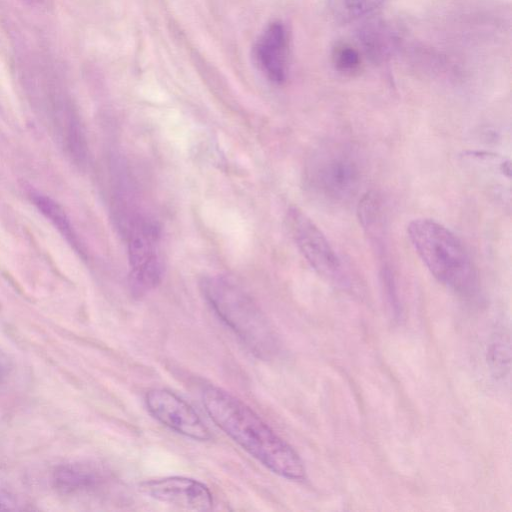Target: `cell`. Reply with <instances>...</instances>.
Segmentation results:
<instances>
[{
    "label": "cell",
    "mask_w": 512,
    "mask_h": 512,
    "mask_svg": "<svg viewBox=\"0 0 512 512\" xmlns=\"http://www.w3.org/2000/svg\"><path fill=\"white\" fill-rule=\"evenodd\" d=\"M56 487L65 493H72L93 486L98 481L95 471L81 465H68L55 472Z\"/></svg>",
    "instance_id": "7c38bea8"
},
{
    "label": "cell",
    "mask_w": 512,
    "mask_h": 512,
    "mask_svg": "<svg viewBox=\"0 0 512 512\" xmlns=\"http://www.w3.org/2000/svg\"><path fill=\"white\" fill-rule=\"evenodd\" d=\"M331 62L334 69L346 76L356 75L362 65L360 51L345 41H337L331 49Z\"/></svg>",
    "instance_id": "5bb4252c"
},
{
    "label": "cell",
    "mask_w": 512,
    "mask_h": 512,
    "mask_svg": "<svg viewBox=\"0 0 512 512\" xmlns=\"http://www.w3.org/2000/svg\"><path fill=\"white\" fill-rule=\"evenodd\" d=\"M286 225L308 264L326 279H339L340 260L320 228L295 206L290 207L286 213Z\"/></svg>",
    "instance_id": "8992f818"
},
{
    "label": "cell",
    "mask_w": 512,
    "mask_h": 512,
    "mask_svg": "<svg viewBox=\"0 0 512 512\" xmlns=\"http://www.w3.org/2000/svg\"><path fill=\"white\" fill-rule=\"evenodd\" d=\"M309 190L330 203L350 200L358 191L361 169L351 150L337 145L320 147L305 167Z\"/></svg>",
    "instance_id": "5b68a950"
},
{
    "label": "cell",
    "mask_w": 512,
    "mask_h": 512,
    "mask_svg": "<svg viewBox=\"0 0 512 512\" xmlns=\"http://www.w3.org/2000/svg\"><path fill=\"white\" fill-rule=\"evenodd\" d=\"M357 40L363 54L374 64L387 62L396 47L394 28L382 18H369L357 29Z\"/></svg>",
    "instance_id": "30bf717a"
},
{
    "label": "cell",
    "mask_w": 512,
    "mask_h": 512,
    "mask_svg": "<svg viewBox=\"0 0 512 512\" xmlns=\"http://www.w3.org/2000/svg\"><path fill=\"white\" fill-rule=\"evenodd\" d=\"M202 403L210 419L270 471L293 481L306 478L298 453L242 400L220 387L208 386L202 391Z\"/></svg>",
    "instance_id": "6da1fadb"
},
{
    "label": "cell",
    "mask_w": 512,
    "mask_h": 512,
    "mask_svg": "<svg viewBox=\"0 0 512 512\" xmlns=\"http://www.w3.org/2000/svg\"><path fill=\"white\" fill-rule=\"evenodd\" d=\"M31 199L42 213L50 219L65 238L78 250L82 251L79 241L64 211L50 198L39 193L31 194Z\"/></svg>",
    "instance_id": "4fadbf2b"
},
{
    "label": "cell",
    "mask_w": 512,
    "mask_h": 512,
    "mask_svg": "<svg viewBox=\"0 0 512 512\" xmlns=\"http://www.w3.org/2000/svg\"><path fill=\"white\" fill-rule=\"evenodd\" d=\"M385 0H327L328 16L338 24H348L374 13Z\"/></svg>",
    "instance_id": "8fae6325"
},
{
    "label": "cell",
    "mask_w": 512,
    "mask_h": 512,
    "mask_svg": "<svg viewBox=\"0 0 512 512\" xmlns=\"http://www.w3.org/2000/svg\"><path fill=\"white\" fill-rule=\"evenodd\" d=\"M407 233L421 261L437 281L463 295L475 291L474 266L452 231L433 219L419 218L409 223Z\"/></svg>",
    "instance_id": "3957f363"
},
{
    "label": "cell",
    "mask_w": 512,
    "mask_h": 512,
    "mask_svg": "<svg viewBox=\"0 0 512 512\" xmlns=\"http://www.w3.org/2000/svg\"><path fill=\"white\" fill-rule=\"evenodd\" d=\"M489 361L497 376H503L509 369L510 350L502 341H496L489 349Z\"/></svg>",
    "instance_id": "9a60e30c"
},
{
    "label": "cell",
    "mask_w": 512,
    "mask_h": 512,
    "mask_svg": "<svg viewBox=\"0 0 512 512\" xmlns=\"http://www.w3.org/2000/svg\"><path fill=\"white\" fill-rule=\"evenodd\" d=\"M202 294L216 315L258 358L269 359L278 349L276 334L251 295L233 278L213 274L200 281Z\"/></svg>",
    "instance_id": "7a4b0ae2"
},
{
    "label": "cell",
    "mask_w": 512,
    "mask_h": 512,
    "mask_svg": "<svg viewBox=\"0 0 512 512\" xmlns=\"http://www.w3.org/2000/svg\"><path fill=\"white\" fill-rule=\"evenodd\" d=\"M253 57L259 71L271 82L281 84L287 79L290 36L284 23L267 25L254 45Z\"/></svg>",
    "instance_id": "9c48e42d"
},
{
    "label": "cell",
    "mask_w": 512,
    "mask_h": 512,
    "mask_svg": "<svg viewBox=\"0 0 512 512\" xmlns=\"http://www.w3.org/2000/svg\"><path fill=\"white\" fill-rule=\"evenodd\" d=\"M117 224L127 242L129 286L134 296L141 297L156 288L163 277L161 229L154 219L136 209Z\"/></svg>",
    "instance_id": "277c9868"
},
{
    "label": "cell",
    "mask_w": 512,
    "mask_h": 512,
    "mask_svg": "<svg viewBox=\"0 0 512 512\" xmlns=\"http://www.w3.org/2000/svg\"><path fill=\"white\" fill-rule=\"evenodd\" d=\"M139 491L155 501L186 510L208 511L213 505L212 494L205 484L182 476L144 481L139 484Z\"/></svg>",
    "instance_id": "ba28073f"
},
{
    "label": "cell",
    "mask_w": 512,
    "mask_h": 512,
    "mask_svg": "<svg viewBox=\"0 0 512 512\" xmlns=\"http://www.w3.org/2000/svg\"><path fill=\"white\" fill-rule=\"evenodd\" d=\"M148 412L169 429L197 441L211 438L209 428L193 407L175 393L153 388L145 395Z\"/></svg>",
    "instance_id": "52a82bcc"
}]
</instances>
